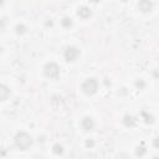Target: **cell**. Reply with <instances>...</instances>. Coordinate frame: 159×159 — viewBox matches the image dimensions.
<instances>
[{"mask_svg": "<svg viewBox=\"0 0 159 159\" xmlns=\"http://www.w3.org/2000/svg\"><path fill=\"white\" fill-rule=\"evenodd\" d=\"M153 159H159V158H153Z\"/></svg>", "mask_w": 159, "mask_h": 159, "instance_id": "cell-1", "label": "cell"}]
</instances>
